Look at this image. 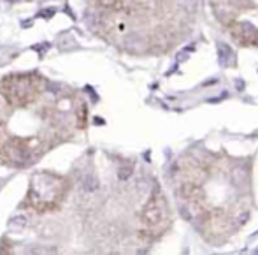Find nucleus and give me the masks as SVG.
Segmentation results:
<instances>
[{
    "label": "nucleus",
    "instance_id": "obj_1",
    "mask_svg": "<svg viewBox=\"0 0 258 255\" xmlns=\"http://www.w3.org/2000/svg\"><path fill=\"white\" fill-rule=\"evenodd\" d=\"M65 194H67V183L60 174L39 171L30 178L27 204L37 213H46L56 210L63 201Z\"/></svg>",
    "mask_w": 258,
    "mask_h": 255
},
{
    "label": "nucleus",
    "instance_id": "obj_2",
    "mask_svg": "<svg viewBox=\"0 0 258 255\" xmlns=\"http://www.w3.org/2000/svg\"><path fill=\"white\" fill-rule=\"evenodd\" d=\"M42 78L35 72H20L6 76L0 83V93L4 100L13 108H27L39 99L42 92Z\"/></svg>",
    "mask_w": 258,
    "mask_h": 255
},
{
    "label": "nucleus",
    "instance_id": "obj_3",
    "mask_svg": "<svg viewBox=\"0 0 258 255\" xmlns=\"http://www.w3.org/2000/svg\"><path fill=\"white\" fill-rule=\"evenodd\" d=\"M170 225V210L165 197L160 190H156L150 197L143 210L141 217V234L143 238L155 239L160 238Z\"/></svg>",
    "mask_w": 258,
    "mask_h": 255
},
{
    "label": "nucleus",
    "instance_id": "obj_4",
    "mask_svg": "<svg viewBox=\"0 0 258 255\" xmlns=\"http://www.w3.org/2000/svg\"><path fill=\"white\" fill-rule=\"evenodd\" d=\"M6 141H7V136L4 132V127L0 123V164H2V159H4V148H6Z\"/></svg>",
    "mask_w": 258,
    "mask_h": 255
}]
</instances>
